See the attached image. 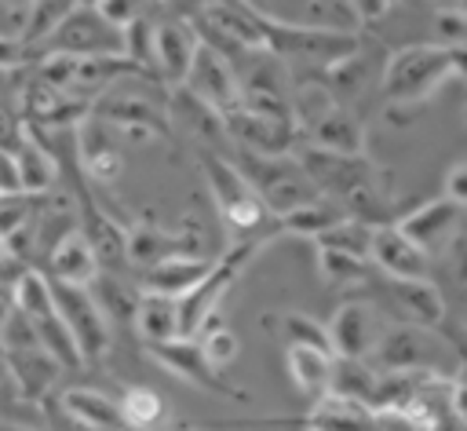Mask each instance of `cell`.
<instances>
[{
    "instance_id": "cell-31",
    "label": "cell",
    "mask_w": 467,
    "mask_h": 431,
    "mask_svg": "<svg viewBox=\"0 0 467 431\" xmlns=\"http://www.w3.org/2000/svg\"><path fill=\"white\" fill-rule=\"evenodd\" d=\"M306 427H314V431H368L372 427V405L354 402V398H339V394H325L314 402Z\"/></svg>"
},
{
    "instance_id": "cell-25",
    "label": "cell",
    "mask_w": 467,
    "mask_h": 431,
    "mask_svg": "<svg viewBox=\"0 0 467 431\" xmlns=\"http://www.w3.org/2000/svg\"><path fill=\"white\" fill-rule=\"evenodd\" d=\"M332 358H336V354H325V351H317V347L288 343L285 365H288L292 387H296L303 398H310V402L325 398L328 387H332Z\"/></svg>"
},
{
    "instance_id": "cell-48",
    "label": "cell",
    "mask_w": 467,
    "mask_h": 431,
    "mask_svg": "<svg viewBox=\"0 0 467 431\" xmlns=\"http://www.w3.org/2000/svg\"><path fill=\"white\" fill-rule=\"evenodd\" d=\"M26 62V47L18 44V37H0V69H15Z\"/></svg>"
},
{
    "instance_id": "cell-36",
    "label": "cell",
    "mask_w": 467,
    "mask_h": 431,
    "mask_svg": "<svg viewBox=\"0 0 467 431\" xmlns=\"http://www.w3.org/2000/svg\"><path fill=\"white\" fill-rule=\"evenodd\" d=\"M117 402H120L124 424H128L131 431H157V427L164 424V416H168L164 398H161L157 391H150V387H128Z\"/></svg>"
},
{
    "instance_id": "cell-59",
    "label": "cell",
    "mask_w": 467,
    "mask_h": 431,
    "mask_svg": "<svg viewBox=\"0 0 467 431\" xmlns=\"http://www.w3.org/2000/svg\"><path fill=\"white\" fill-rule=\"evenodd\" d=\"M310 431H314V427H310Z\"/></svg>"
},
{
    "instance_id": "cell-34",
    "label": "cell",
    "mask_w": 467,
    "mask_h": 431,
    "mask_svg": "<svg viewBox=\"0 0 467 431\" xmlns=\"http://www.w3.org/2000/svg\"><path fill=\"white\" fill-rule=\"evenodd\" d=\"M376 384H379V373H376L368 362H358V358H332V387H328V394H339V398H354V402L372 405Z\"/></svg>"
},
{
    "instance_id": "cell-54",
    "label": "cell",
    "mask_w": 467,
    "mask_h": 431,
    "mask_svg": "<svg viewBox=\"0 0 467 431\" xmlns=\"http://www.w3.org/2000/svg\"><path fill=\"white\" fill-rule=\"evenodd\" d=\"M4 4H11V7H22V15H26V7H29V0H4Z\"/></svg>"
},
{
    "instance_id": "cell-39",
    "label": "cell",
    "mask_w": 467,
    "mask_h": 431,
    "mask_svg": "<svg viewBox=\"0 0 467 431\" xmlns=\"http://www.w3.org/2000/svg\"><path fill=\"white\" fill-rule=\"evenodd\" d=\"M153 33H157V26L146 15L135 18L131 26H124V58L131 66H139L142 73H153Z\"/></svg>"
},
{
    "instance_id": "cell-4",
    "label": "cell",
    "mask_w": 467,
    "mask_h": 431,
    "mask_svg": "<svg viewBox=\"0 0 467 431\" xmlns=\"http://www.w3.org/2000/svg\"><path fill=\"white\" fill-rule=\"evenodd\" d=\"M263 37H266V51L285 58V62H299L310 66L317 73H325L332 62L347 58L358 47V37L336 26H288L281 18L263 15Z\"/></svg>"
},
{
    "instance_id": "cell-20",
    "label": "cell",
    "mask_w": 467,
    "mask_h": 431,
    "mask_svg": "<svg viewBox=\"0 0 467 431\" xmlns=\"http://www.w3.org/2000/svg\"><path fill=\"white\" fill-rule=\"evenodd\" d=\"M47 270L55 281H69V285H91L102 274V259L95 252V245L88 241V234L80 226H69L47 256Z\"/></svg>"
},
{
    "instance_id": "cell-21",
    "label": "cell",
    "mask_w": 467,
    "mask_h": 431,
    "mask_svg": "<svg viewBox=\"0 0 467 431\" xmlns=\"http://www.w3.org/2000/svg\"><path fill=\"white\" fill-rule=\"evenodd\" d=\"M168 117L175 124H182L193 139H201L208 150L226 153V146H234L230 135H226V117L219 110H212L204 99H197L193 91H186V88H175L171 106H168Z\"/></svg>"
},
{
    "instance_id": "cell-27",
    "label": "cell",
    "mask_w": 467,
    "mask_h": 431,
    "mask_svg": "<svg viewBox=\"0 0 467 431\" xmlns=\"http://www.w3.org/2000/svg\"><path fill=\"white\" fill-rule=\"evenodd\" d=\"M135 332L142 336L146 347L157 343H171L182 336L179 329V300L175 296H161V292H142L135 303Z\"/></svg>"
},
{
    "instance_id": "cell-5",
    "label": "cell",
    "mask_w": 467,
    "mask_h": 431,
    "mask_svg": "<svg viewBox=\"0 0 467 431\" xmlns=\"http://www.w3.org/2000/svg\"><path fill=\"white\" fill-rule=\"evenodd\" d=\"M368 362L376 373H441V376H449L456 369V351L445 340H438L431 329L398 321V325L383 329L379 347Z\"/></svg>"
},
{
    "instance_id": "cell-52",
    "label": "cell",
    "mask_w": 467,
    "mask_h": 431,
    "mask_svg": "<svg viewBox=\"0 0 467 431\" xmlns=\"http://www.w3.org/2000/svg\"><path fill=\"white\" fill-rule=\"evenodd\" d=\"M11 380V369H7V358H0V384Z\"/></svg>"
},
{
    "instance_id": "cell-40",
    "label": "cell",
    "mask_w": 467,
    "mask_h": 431,
    "mask_svg": "<svg viewBox=\"0 0 467 431\" xmlns=\"http://www.w3.org/2000/svg\"><path fill=\"white\" fill-rule=\"evenodd\" d=\"M197 343H201L204 358H208L219 373H223V369L237 358V351H241L237 332H234V329H223V325H204V329H201V336H197Z\"/></svg>"
},
{
    "instance_id": "cell-16",
    "label": "cell",
    "mask_w": 467,
    "mask_h": 431,
    "mask_svg": "<svg viewBox=\"0 0 467 431\" xmlns=\"http://www.w3.org/2000/svg\"><path fill=\"white\" fill-rule=\"evenodd\" d=\"M201 47V33L182 22V18H168L157 26L153 33V73L164 80V84H182L190 66H193V55Z\"/></svg>"
},
{
    "instance_id": "cell-53",
    "label": "cell",
    "mask_w": 467,
    "mask_h": 431,
    "mask_svg": "<svg viewBox=\"0 0 467 431\" xmlns=\"http://www.w3.org/2000/svg\"><path fill=\"white\" fill-rule=\"evenodd\" d=\"M431 4H434V11L438 7H460V0H431Z\"/></svg>"
},
{
    "instance_id": "cell-8",
    "label": "cell",
    "mask_w": 467,
    "mask_h": 431,
    "mask_svg": "<svg viewBox=\"0 0 467 431\" xmlns=\"http://www.w3.org/2000/svg\"><path fill=\"white\" fill-rule=\"evenodd\" d=\"M51 292H55V307H58L66 329L73 332V340L80 347V358L99 362L109 351V314L102 310L95 292L88 285H69V281H55V278H51Z\"/></svg>"
},
{
    "instance_id": "cell-30",
    "label": "cell",
    "mask_w": 467,
    "mask_h": 431,
    "mask_svg": "<svg viewBox=\"0 0 467 431\" xmlns=\"http://www.w3.org/2000/svg\"><path fill=\"white\" fill-rule=\"evenodd\" d=\"M376 58L358 44L347 58H339V62H332L325 73H317L325 84H328V91L339 99V102H347V99H358L365 88H372V80H376ZM383 73V69H379Z\"/></svg>"
},
{
    "instance_id": "cell-1",
    "label": "cell",
    "mask_w": 467,
    "mask_h": 431,
    "mask_svg": "<svg viewBox=\"0 0 467 431\" xmlns=\"http://www.w3.org/2000/svg\"><path fill=\"white\" fill-rule=\"evenodd\" d=\"M449 77H456V51L423 40V44H405L383 58V77H379V95L383 106H401L412 110L427 102Z\"/></svg>"
},
{
    "instance_id": "cell-33",
    "label": "cell",
    "mask_w": 467,
    "mask_h": 431,
    "mask_svg": "<svg viewBox=\"0 0 467 431\" xmlns=\"http://www.w3.org/2000/svg\"><path fill=\"white\" fill-rule=\"evenodd\" d=\"M77 7V0H29L26 15H22V26H18V44L29 51H40L44 40L62 26V18Z\"/></svg>"
},
{
    "instance_id": "cell-7",
    "label": "cell",
    "mask_w": 467,
    "mask_h": 431,
    "mask_svg": "<svg viewBox=\"0 0 467 431\" xmlns=\"http://www.w3.org/2000/svg\"><path fill=\"white\" fill-rule=\"evenodd\" d=\"M259 245H263V237L237 241L230 252H223V256L212 263L208 278H204L193 292L179 296V329H182V336H190V340H197V336H201V329L215 318L219 300H223V296H226V289L237 281V274L244 270V263L255 256V248H259Z\"/></svg>"
},
{
    "instance_id": "cell-51",
    "label": "cell",
    "mask_w": 467,
    "mask_h": 431,
    "mask_svg": "<svg viewBox=\"0 0 467 431\" xmlns=\"http://www.w3.org/2000/svg\"><path fill=\"white\" fill-rule=\"evenodd\" d=\"M0 431H40V427H29V424H11V420H0Z\"/></svg>"
},
{
    "instance_id": "cell-11",
    "label": "cell",
    "mask_w": 467,
    "mask_h": 431,
    "mask_svg": "<svg viewBox=\"0 0 467 431\" xmlns=\"http://www.w3.org/2000/svg\"><path fill=\"white\" fill-rule=\"evenodd\" d=\"M226 135L234 142V150H248V153H266V157H281V153H296L306 135L296 124V117H274V113H255V110H234L226 113Z\"/></svg>"
},
{
    "instance_id": "cell-50",
    "label": "cell",
    "mask_w": 467,
    "mask_h": 431,
    "mask_svg": "<svg viewBox=\"0 0 467 431\" xmlns=\"http://www.w3.org/2000/svg\"><path fill=\"white\" fill-rule=\"evenodd\" d=\"M11 310H15V289L0 281V325H4V318H7Z\"/></svg>"
},
{
    "instance_id": "cell-28",
    "label": "cell",
    "mask_w": 467,
    "mask_h": 431,
    "mask_svg": "<svg viewBox=\"0 0 467 431\" xmlns=\"http://www.w3.org/2000/svg\"><path fill=\"white\" fill-rule=\"evenodd\" d=\"M343 219H350L347 205L321 194V197H314V201L292 208L288 216H281V219H277V230H281V234H299V237H314V241H317L321 234H328V230L339 226Z\"/></svg>"
},
{
    "instance_id": "cell-32",
    "label": "cell",
    "mask_w": 467,
    "mask_h": 431,
    "mask_svg": "<svg viewBox=\"0 0 467 431\" xmlns=\"http://www.w3.org/2000/svg\"><path fill=\"white\" fill-rule=\"evenodd\" d=\"M171 252H186V245H182V237H179V234L161 230V226H153V223H135V226L128 230L124 256H128V263H131V267L150 270L153 263H161V259H164V256H171Z\"/></svg>"
},
{
    "instance_id": "cell-6",
    "label": "cell",
    "mask_w": 467,
    "mask_h": 431,
    "mask_svg": "<svg viewBox=\"0 0 467 431\" xmlns=\"http://www.w3.org/2000/svg\"><path fill=\"white\" fill-rule=\"evenodd\" d=\"M91 117L106 121L120 139H131V142H150L168 135V110L157 106L146 91H135L128 77L91 102Z\"/></svg>"
},
{
    "instance_id": "cell-26",
    "label": "cell",
    "mask_w": 467,
    "mask_h": 431,
    "mask_svg": "<svg viewBox=\"0 0 467 431\" xmlns=\"http://www.w3.org/2000/svg\"><path fill=\"white\" fill-rule=\"evenodd\" d=\"M15 161H18V172H22V190L29 197L36 194H47L58 179V161L55 153L40 142V131L36 128H22V139L15 142Z\"/></svg>"
},
{
    "instance_id": "cell-57",
    "label": "cell",
    "mask_w": 467,
    "mask_h": 431,
    "mask_svg": "<svg viewBox=\"0 0 467 431\" xmlns=\"http://www.w3.org/2000/svg\"><path fill=\"white\" fill-rule=\"evenodd\" d=\"M77 4H91V7H95V4H99V0H77Z\"/></svg>"
},
{
    "instance_id": "cell-43",
    "label": "cell",
    "mask_w": 467,
    "mask_h": 431,
    "mask_svg": "<svg viewBox=\"0 0 467 431\" xmlns=\"http://www.w3.org/2000/svg\"><path fill=\"white\" fill-rule=\"evenodd\" d=\"M95 7H99V15H102L106 22H113L117 29H124V26H131L135 18H142V0H99Z\"/></svg>"
},
{
    "instance_id": "cell-23",
    "label": "cell",
    "mask_w": 467,
    "mask_h": 431,
    "mask_svg": "<svg viewBox=\"0 0 467 431\" xmlns=\"http://www.w3.org/2000/svg\"><path fill=\"white\" fill-rule=\"evenodd\" d=\"M62 409L84 431H128L120 402L102 394V391H95V387H69L62 394Z\"/></svg>"
},
{
    "instance_id": "cell-29",
    "label": "cell",
    "mask_w": 467,
    "mask_h": 431,
    "mask_svg": "<svg viewBox=\"0 0 467 431\" xmlns=\"http://www.w3.org/2000/svg\"><path fill=\"white\" fill-rule=\"evenodd\" d=\"M7 369L22 398H40L62 373V365L44 351V347H26V351H7Z\"/></svg>"
},
{
    "instance_id": "cell-37",
    "label": "cell",
    "mask_w": 467,
    "mask_h": 431,
    "mask_svg": "<svg viewBox=\"0 0 467 431\" xmlns=\"http://www.w3.org/2000/svg\"><path fill=\"white\" fill-rule=\"evenodd\" d=\"M277 325H281V336L288 343H303V347H317V351L332 354L328 325H321L317 318H310L303 310H285V314H277Z\"/></svg>"
},
{
    "instance_id": "cell-13",
    "label": "cell",
    "mask_w": 467,
    "mask_h": 431,
    "mask_svg": "<svg viewBox=\"0 0 467 431\" xmlns=\"http://www.w3.org/2000/svg\"><path fill=\"white\" fill-rule=\"evenodd\" d=\"M368 263L383 278L398 281H427L431 278V256L401 234L398 223H376L368 237Z\"/></svg>"
},
{
    "instance_id": "cell-44",
    "label": "cell",
    "mask_w": 467,
    "mask_h": 431,
    "mask_svg": "<svg viewBox=\"0 0 467 431\" xmlns=\"http://www.w3.org/2000/svg\"><path fill=\"white\" fill-rule=\"evenodd\" d=\"M452 205L467 208V161H456L449 172H445V190H441Z\"/></svg>"
},
{
    "instance_id": "cell-24",
    "label": "cell",
    "mask_w": 467,
    "mask_h": 431,
    "mask_svg": "<svg viewBox=\"0 0 467 431\" xmlns=\"http://www.w3.org/2000/svg\"><path fill=\"white\" fill-rule=\"evenodd\" d=\"M306 142H314L321 150H332V153H365V124L347 102H336L306 131Z\"/></svg>"
},
{
    "instance_id": "cell-12",
    "label": "cell",
    "mask_w": 467,
    "mask_h": 431,
    "mask_svg": "<svg viewBox=\"0 0 467 431\" xmlns=\"http://www.w3.org/2000/svg\"><path fill=\"white\" fill-rule=\"evenodd\" d=\"M179 88L193 91L197 99H204L223 117L241 110V77L230 66V58L219 47H212L208 40H201V47L193 55V66H190V73H186V80Z\"/></svg>"
},
{
    "instance_id": "cell-38",
    "label": "cell",
    "mask_w": 467,
    "mask_h": 431,
    "mask_svg": "<svg viewBox=\"0 0 467 431\" xmlns=\"http://www.w3.org/2000/svg\"><path fill=\"white\" fill-rule=\"evenodd\" d=\"M368 431H434V420L420 405H379Z\"/></svg>"
},
{
    "instance_id": "cell-9",
    "label": "cell",
    "mask_w": 467,
    "mask_h": 431,
    "mask_svg": "<svg viewBox=\"0 0 467 431\" xmlns=\"http://www.w3.org/2000/svg\"><path fill=\"white\" fill-rule=\"evenodd\" d=\"M296 157L306 168V175L314 179V186L325 197H336L343 205L354 194L376 186V168L365 161V153H332V150H321L314 142H303L296 150Z\"/></svg>"
},
{
    "instance_id": "cell-47",
    "label": "cell",
    "mask_w": 467,
    "mask_h": 431,
    "mask_svg": "<svg viewBox=\"0 0 467 431\" xmlns=\"http://www.w3.org/2000/svg\"><path fill=\"white\" fill-rule=\"evenodd\" d=\"M347 7H350V15H354L358 22H376V18L387 15L390 0H347Z\"/></svg>"
},
{
    "instance_id": "cell-49",
    "label": "cell",
    "mask_w": 467,
    "mask_h": 431,
    "mask_svg": "<svg viewBox=\"0 0 467 431\" xmlns=\"http://www.w3.org/2000/svg\"><path fill=\"white\" fill-rule=\"evenodd\" d=\"M452 409H456V416H460V424L467 427V365L452 376Z\"/></svg>"
},
{
    "instance_id": "cell-22",
    "label": "cell",
    "mask_w": 467,
    "mask_h": 431,
    "mask_svg": "<svg viewBox=\"0 0 467 431\" xmlns=\"http://www.w3.org/2000/svg\"><path fill=\"white\" fill-rule=\"evenodd\" d=\"M387 303L401 314V321L409 325H423V329H434L441 325L445 318V300L441 292L427 281H398V278H387Z\"/></svg>"
},
{
    "instance_id": "cell-19",
    "label": "cell",
    "mask_w": 467,
    "mask_h": 431,
    "mask_svg": "<svg viewBox=\"0 0 467 431\" xmlns=\"http://www.w3.org/2000/svg\"><path fill=\"white\" fill-rule=\"evenodd\" d=\"M215 259L201 256V252H171L161 263H153L150 270H142V292H161V296H186L193 292Z\"/></svg>"
},
{
    "instance_id": "cell-2",
    "label": "cell",
    "mask_w": 467,
    "mask_h": 431,
    "mask_svg": "<svg viewBox=\"0 0 467 431\" xmlns=\"http://www.w3.org/2000/svg\"><path fill=\"white\" fill-rule=\"evenodd\" d=\"M234 164L241 168V175L252 183V190L263 197L266 212L274 219L288 216L292 208L321 197V190L314 186V179L306 175V168L299 164L296 153H281V157H266V153H248V150H234L230 153Z\"/></svg>"
},
{
    "instance_id": "cell-42",
    "label": "cell",
    "mask_w": 467,
    "mask_h": 431,
    "mask_svg": "<svg viewBox=\"0 0 467 431\" xmlns=\"http://www.w3.org/2000/svg\"><path fill=\"white\" fill-rule=\"evenodd\" d=\"M29 216H33L29 194H0V241L15 234L18 226H26Z\"/></svg>"
},
{
    "instance_id": "cell-45",
    "label": "cell",
    "mask_w": 467,
    "mask_h": 431,
    "mask_svg": "<svg viewBox=\"0 0 467 431\" xmlns=\"http://www.w3.org/2000/svg\"><path fill=\"white\" fill-rule=\"evenodd\" d=\"M0 194H26L22 190V172H18L15 150H0Z\"/></svg>"
},
{
    "instance_id": "cell-18",
    "label": "cell",
    "mask_w": 467,
    "mask_h": 431,
    "mask_svg": "<svg viewBox=\"0 0 467 431\" xmlns=\"http://www.w3.org/2000/svg\"><path fill=\"white\" fill-rule=\"evenodd\" d=\"M73 135H77V153H80L84 175H91L95 183H113L120 175V168H124V157L117 150V131L106 121L88 113L73 128Z\"/></svg>"
},
{
    "instance_id": "cell-58",
    "label": "cell",
    "mask_w": 467,
    "mask_h": 431,
    "mask_svg": "<svg viewBox=\"0 0 467 431\" xmlns=\"http://www.w3.org/2000/svg\"><path fill=\"white\" fill-rule=\"evenodd\" d=\"M390 4H398V0H390Z\"/></svg>"
},
{
    "instance_id": "cell-3",
    "label": "cell",
    "mask_w": 467,
    "mask_h": 431,
    "mask_svg": "<svg viewBox=\"0 0 467 431\" xmlns=\"http://www.w3.org/2000/svg\"><path fill=\"white\" fill-rule=\"evenodd\" d=\"M201 172H204V183H208V194L223 216V223L234 230V234H255L263 230L266 219H274L263 205V197L252 190V183L241 175V168L234 164L230 153H219V150H204L201 153Z\"/></svg>"
},
{
    "instance_id": "cell-15",
    "label": "cell",
    "mask_w": 467,
    "mask_h": 431,
    "mask_svg": "<svg viewBox=\"0 0 467 431\" xmlns=\"http://www.w3.org/2000/svg\"><path fill=\"white\" fill-rule=\"evenodd\" d=\"M150 358L161 362L171 376H179V380H186V384H193V387H204V391H212V394H226V398H244L241 391H234L230 384L219 380V369L204 358L201 343L190 340V336H179V340H171V343H157V347H150Z\"/></svg>"
},
{
    "instance_id": "cell-46",
    "label": "cell",
    "mask_w": 467,
    "mask_h": 431,
    "mask_svg": "<svg viewBox=\"0 0 467 431\" xmlns=\"http://www.w3.org/2000/svg\"><path fill=\"white\" fill-rule=\"evenodd\" d=\"M22 128H26L22 113L0 106V150H15V142L22 139Z\"/></svg>"
},
{
    "instance_id": "cell-10",
    "label": "cell",
    "mask_w": 467,
    "mask_h": 431,
    "mask_svg": "<svg viewBox=\"0 0 467 431\" xmlns=\"http://www.w3.org/2000/svg\"><path fill=\"white\" fill-rule=\"evenodd\" d=\"M44 51H62V55H80V58H91V55H124V29H117L113 22H106L99 15V7L77 4L62 18V26L44 40L40 55Z\"/></svg>"
},
{
    "instance_id": "cell-17",
    "label": "cell",
    "mask_w": 467,
    "mask_h": 431,
    "mask_svg": "<svg viewBox=\"0 0 467 431\" xmlns=\"http://www.w3.org/2000/svg\"><path fill=\"white\" fill-rule=\"evenodd\" d=\"M460 205H452L445 194L441 197H431V201H423V205H416L412 212H405L401 219H398V226H401V234L409 237V241H416L427 256L431 252H441L449 241H452V234H456V223H460Z\"/></svg>"
},
{
    "instance_id": "cell-55",
    "label": "cell",
    "mask_w": 467,
    "mask_h": 431,
    "mask_svg": "<svg viewBox=\"0 0 467 431\" xmlns=\"http://www.w3.org/2000/svg\"><path fill=\"white\" fill-rule=\"evenodd\" d=\"M460 113H463V121H467V95H463V106H460Z\"/></svg>"
},
{
    "instance_id": "cell-41",
    "label": "cell",
    "mask_w": 467,
    "mask_h": 431,
    "mask_svg": "<svg viewBox=\"0 0 467 431\" xmlns=\"http://www.w3.org/2000/svg\"><path fill=\"white\" fill-rule=\"evenodd\" d=\"M434 29H438V44L467 47V15L460 7H438L434 11Z\"/></svg>"
},
{
    "instance_id": "cell-56",
    "label": "cell",
    "mask_w": 467,
    "mask_h": 431,
    "mask_svg": "<svg viewBox=\"0 0 467 431\" xmlns=\"http://www.w3.org/2000/svg\"><path fill=\"white\" fill-rule=\"evenodd\" d=\"M460 11H463V15H467V0H460Z\"/></svg>"
},
{
    "instance_id": "cell-35",
    "label": "cell",
    "mask_w": 467,
    "mask_h": 431,
    "mask_svg": "<svg viewBox=\"0 0 467 431\" xmlns=\"http://www.w3.org/2000/svg\"><path fill=\"white\" fill-rule=\"evenodd\" d=\"M317 270H321V281L328 289L354 285V281H365L368 256H358V252H347V248H332V245H317Z\"/></svg>"
},
{
    "instance_id": "cell-14",
    "label": "cell",
    "mask_w": 467,
    "mask_h": 431,
    "mask_svg": "<svg viewBox=\"0 0 467 431\" xmlns=\"http://www.w3.org/2000/svg\"><path fill=\"white\" fill-rule=\"evenodd\" d=\"M383 318L372 303L365 300H350V303H339V310L332 314L328 321V340H332V354L336 358H358V362H368L379 347V336H383Z\"/></svg>"
}]
</instances>
